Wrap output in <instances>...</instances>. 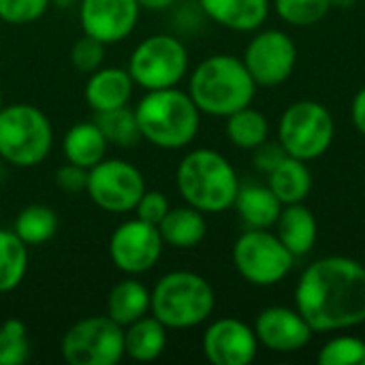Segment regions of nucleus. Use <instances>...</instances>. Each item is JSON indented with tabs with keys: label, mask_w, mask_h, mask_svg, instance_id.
Returning <instances> with one entry per match:
<instances>
[{
	"label": "nucleus",
	"mask_w": 365,
	"mask_h": 365,
	"mask_svg": "<svg viewBox=\"0 0 365 365\" xmlns=\"http://www.w3.org/2000/svg\"><path fill=\"white\" fill-rule=\"evenodd\" d=\"M233 207L248 229H272L282 212V203L267 184H240Z\"/></svg>",
	"instance_id": "obj_21"
},
{
	"label": "nucleus",
	"mask_w": 365,
	"mask_h": 365,
	"mask_svg": "<svg viewBox=\"0 0 365 365\" xmlns=\"http://www.w3.org/2000/svg\"><path fill=\"white\" fill-rule=\"evenodd\" d=\"M280 242L291 250L295 259L310 255L319 240V222L314 212L304 203L282 205V212L274 225Z\"/></svg>",
	"instance_id": "obj_19"
},
{
	"label": "nucleus",
	"mask_w": 365,
	"mask_h": 365,
	"mask_svg": "<svg viewBox=\"0 0 365 365\" xmlns=\"http://www.w3.org/2000/svg\"><path fill=\"white\" fill-rule=\"evenodd\" d=\"M105 47H107V45H103L101 41H96V38H92V36L83 34L81 38L75 41V45H73V49H71V62H73V66H75L79 73H83V75L94 73L96 68L103 66Z\"/></svg>",
	"instance_id": "obj_34"
},
{
	"label": "nucleus",
	"mask_w": 365,
	"mask_h": 365,
	"mask_svg": "<svg viewBox=\"0 0 365 365\" xmlns=\"http://www.w3.org/2000/svg\"><path fill=\"white\" fill-rule=\"evenodd\" d=\"M188 49L178 36L152 34L133 49L126 68L135 86L148 92L175 88L188 75Z\"/></svg>",
	"instance_id": "obj_9"
},
{
	"label": "nucleus",
	"mask_w": 365,
	"mask_h": 365,
	"mask_svg": "<svg viewBox=\"0 0 365 365\" xmlns=\"http://www.w3.org/2000/svg\"><path fill=\"white\" fill-rule=\"evenodd\" d=\"M225 120H227L225 124L227 139L240 150L252 152L269 139V120L265 118L263 111L255 109L252 105L231 113Z\"/></svg>",
	"instance_id": "obj_26"
},
{
	"label": "nucleus",
	"mask_w": 365,
	"mask_h": 365,
	"mask_svg": "<svg viewBox=\"0 0 365 365\" xmlns=\"http://www.w3.org/2000/svg\"><path fill=\"white\" fill-rule=\"evenodd\" d=\"M158 233L165 246H171L178 250H190V248H197L205 240L207 220L203 212L186 203L180 207H171L167 212V216L158 222Z\"/></svg>",
	"instance_id": "obj_20"
},
{
	"label": "nucleus",
	"mask_w": 365,
	"mask_h": 365,
	"mask_svg": "<svg viewBox=\"0 0 365 365\" xmlns=\"http://www.w3.org/2000/svg\"><path fill=\"white\" fill-rule=\"evenodd\" d=\"M334 139L336 120L319 101H295L278 120V143L287 156L312 163L331 148Z\"/></svg>",
	"instance_id": "obj_7"
},
{
	"label": "nucleus",
	"mask_w": 365,
	"mask_h": 365,
	"mask_svg": "<svg viewBox=\"0 0 365 365\" xmlns=\"http://www.w3.org/2000/svg\"><path fill=\"white\" fill-rule=\"evenodd\" d=\"M150 293V312L167 329L199 327L212 317L216 308V293L210 280L188 269H175L165 274Z\"/></svg>",
	"instance_id": "obj_5"
},
{
	"label": "nucleus",
	"mask_w": 365,
	"mask_h": 365,
	"mask_svg": "<svg viewBox=\"0 0 365 365\" xmlns=\"http://www.w3.org/2000/svg\"><path fill=\"white\" fill-rule=\"evenodd\" d=\"M235 272L252 287L280 284L295 267V257L269 229H246L233 244Z\"/></svg>",
	"instance_id": "obj_8"
},
{
	"label": "nucleus",
	"mask_w": 365,
	"mask_h": 365,
	"mask_svg": "<svg viewBox=\"0 0 365 365\" xmlns=\"http://www.w3.org/2000/svg\"><path fill=\"white\" fill-rule=\"evenodd\" d=\"M272 9L284 24L295 28H310L327 17V13L331 11V2L329 0H274Z\"/></svg>",
	"instance_id": "obj_30"
},
{
	"label": "nucleus",
	"mask_w": 365,
	"mask_h": 365,
	"mask_svg": "<svg viewBox=\"0 0 365 365\" xmlns=\"http://www.w3.org/2000/svg\"><path fill=\"white\" fill-rule=\"evenodd\" d=\"M56 184L64 192L79 195L88 186V169H83L79 165H73V163H66L56 171Z\"/></svg>",
	"instance_id": "obj_36"
},
{
	"label": "nucleus",
	"mask_w": 365,
	"mask_h": 365,
	"mask_svg": "<svg viewBox=\"0 0 365 365\" xmlns=\"http://www.w3.org/2000/svg\"><path fill=\"white\" fill-rule=\"evenodd\" d=\"M0 175H2V171H0Z\"/></svg>",
	"instance_id": "obj_42"
},
{
	"label": "nucleus",
	"mask_w": 365,
	"mask_h": 365,
	"mask_svg": "<svg viewBox=\"0 0 365 365\" xmlns=\"http://www.w3.org/2000/svg\"><path fill=\"white\" fill-rule=\"evenodd\" d=\"M295 308L314 334H336L365 323V265L331 255L312 261L295 284Z\"/></svg>",
	"instance_id": "obj_1"
},
{
	"label": "nucleus",
	"mask_w": 365,
	"mask_h": 365,
	"mask_svg": "<svg viewBox=\"0 0 365 365\" xmlns=\"http://www.w3.org/2000/svg\"><path fill=\"white\" fill-rule=\"evenodd\" d=\"M201 11L218 26L233 32H255L269 17V0H199Z\"/></svg>",
	"instance_id": "obj_18"
},
{
	"label": "nucleus",
	"mask_w": 365,
	"mask_h": 365,
	"mask_svg": "<svg viewBox=\"0 0 365 365\" xmlns=\"http://www.w3.org/2000/svg\"><path fill=\"white\" fill-rule=\"evenodd\" d=\"M167 327L154 317L145 314L124 327V355L133 361H156L167 349Z\"/></svg>",
	"instance_id": "obj_22"
},
{
	"label": "nucleus",
	"mask_w": 365,
	"mask_h": 365,
	"mask_svg": "<svg viewBox=\"0 0 365 365\" xmlns=\"http://www.w3.org/2000/svg\"><path fill=\"white\" fill-rule=\"evenodd\" d=\"M62 359L71 365H115L124 355V327L109 317H88L66 329L60 342Z\"/></svg>",
	"instance_id": "obj_10"
},
{
	"label": "nucleus",
	"mask_w": 365,
	"mask_h": 365,
	"mask_svg": "<svg viewBox=\"0 0 365 365\" xmlns=\"http://www.w3.org/2000/svg\"><path fill=\"white\" fill-rule=\"evenodd\" d=\"M133 90H135V81L128 68L101 66L94 73H90L83 96L94 113H103V111L126 107L133 96Z\"/></svg>",
	"instance_id": "obj_17"
},
{
	"label": "nucleus",
	"mask_w": 365,
	"mask_h": 365,
	"mask_svg": "<svg viewBox=\"0 0 365 365\" xmlns=\"http://www.w3.org/2000/svg\"><path fill=\"white\" fill-rule=\"evenodd\" d=\"M94 122L103 130L107 143H113L118 148H133L143 139L141 130H139V124H137L135 109H130L128 105L120 107V109L96 113Z\"/></svg>",
	"instance_id": "obj_29"
},
{
	"label": "nucleus",
	"mask_w": 365,
	"mask_h": 365,
	"mask_svg": "<svg viewBox=\"0 0 365 365\" xmlns=\"http://www.w3.org/2000/svg\"><path fill=\"white\" fill-rule=\"evenodd\" d=\"M351 120H353V126L357 128V133L365 137V86L353 96V103H351Z\"/></svg>",
	"instance_id": "obj_38"
},
{
	"label": "nucleus",
	"mask_w": 365,
	"mask_h": 365,
	"mask_svg": "<svg viewBox=\"0 0 365 365\" xmlns=\"http://www.w3.org/2000/svg\"><path fill=\"white\" fill-rule=\"evenodd\" d=\"M28 272V246L13 229H0V293L15 291Z\"/></svg>",
	"instance_id": "obj_27"
},
{
	"label": "nucleus",
	"mask_w": 365,
	"mask_h": 365,
	"mask_svg": "<svg viewBox=\"0 0 365 365\" xmlns=\"http://www.w3.org/2000/svg\"><path fill=\"white\" fill-rule=\"evenodd\" d=\"M141 9H148V11H165L169 6H173L178 0H137Z\"/></svg>",
	"instance_id": "obj_39"
},
{
	"label": "nucleus",
	"mask_w": 365,
	"mask_h": 365,
	"mask_svg": "<svg viewBox=\"0 0 365 365\" xmlns=\"http://www.w3.org/2000/svg\"><path fill=\"white\" fill-rule=\"evenodd\" d=\"M141 6L137 0H81L79 24L83 34L113 45L133 34Z\"/></svg>",
	"instance_id": "obj_16"
},
{
	"label": "nucleus",
	"mask_w": 365,
	"mask_h": 365,
	"mask_svg": "<svg viewBox=\"0 0 365 365\" xmlns=\"http://www.w3.org/2000/svg\"><path fill=\"white\" fill-rule=\"evenodd\" d=\"M86 192L96 207L109 214H126L135 212L145 192V180L135 165L120 158H103L88 169Z\"/></svg>",
	"instance_id": "obj_11"
},
{
	"label": "nucleus",
	"mask_w": 365,
	"mask_h": 365,
	"mask_svg": "<svg viewBox=\"0 0 365 365\" xmlns=\"http://www.w3.org/2000/svg\"><path fill=\"white\" fill-rule=\"evenodd\" d=\"M141 137L160 150H184L199 135L201 111L188 92L148 90L135 107Z\"/></svg>",
	"instance_id": "obj_4"
},
{
	"label": "nucleus",
	"mask_w": 365,
	"mask_h": 365,
	"mask_svg": "<svg viewBox=\"0 0 365 365\" xmlns=\"http://www.w3.org/2000/svg\"><path fill=\"white\" fill-rule=\"evenodd\" d=\"M107 145L109 143L94 120L73 124L62 139L66 163L79 165L83 169H92L94 165H98L107 154Z\"/></svg>",
	"instance_id": "obj_24"
},
{
	"label": "nucleus",
	"mask_w": 365,
	"mask_h": 365,
	"mask_svg": "<svg viewBox=\"0 0 365 365\" xmlns=\"http://www.w3.org/2000/svg\"><path fill=\"white\" fill-rule=\"evenodd\" d=\"M175 186L184 203L203 214H220L233 207L240 178L225 154L212 148H197L180 160Z\"/></svg>",
	"instance_id": "obj_3"
},
{
	"label": "nucleus",
	"mask_w": 365,
	"mask_h": 365,
	"mask_svg": "<svg viewBox=\"0 0 365 365\" xmlns=\"http://www.w3.org/2000/svg\"><path fill=\"white\" fill-rule=\"evenodd\" d=\"M259 340L255 327L235 317H222L203 331L201 349L212 365H250L257 359Z\"/></svg>",
	"instance_id": "obj_14"
},
{
	"label": "nucleus",
	"mask_w": 365,
	"mask_h": 365,
	"mask_svg": "<svg viewBox=\"0 0 365 365\" xmlns=\"http://www.w3.org/2000/svg\"><path fill=\"white\" fill-rule=\"evenodd\" d=\"M53 145L49 118L34 105L15 103L0 109V158L13 167L41 165Z\"/></svg>",
	"instance_id": "obj_6"
},
{
	"label": "nucleus",
	"mask_w": 365,
	"mask_h": 365,
	"mask_svg": "<svg viewBox=\"0 0 365 365\" xmlns=\"http://www.w3.org/2000/svg\"><path fill=\"white\" fill-rule=\"evenodd\" d=\"M51 0H0V19L11 26H26L41 19Z\"/></svg>",
	"instance_id": "obj_33"
},
{
	"label": "nucleus",
	"mask_w": 365,
	"mask_h": 365,
	"mask_svg": "<svg viewBox=\"0 0 365 365\" xmlns=\"http://www.w3.org/2000/svg\"><path fill=\"white\" fill-rule=\"evenodd\" d=\"M13 231L17 233V237L30 248V246H41L45 242H49L56 231H58V216L51 207L41 205V203H32L26 205L15 222H13Z\"/></svg>",
	"instance_id": "obj_28"
},
{
	"label": "nucleus",
	"mask_w": 365,
	"mask_h": 365,
	"mask_svg": "<svg viewBox=\"0 0 365 365\" xmlns=\"http://www.w3.org/2000/svg\"><path fill=\"white\" fill-rule=\"evenodd\" d=\"M297 45L280 28H259L244 49V64L257 86L276 88L289 81L297 66Z\"/></svg>",
	"instance_id": "obj_12"
},
{
	"label": "nucleus",
	"mask_w": 365,
	"mask_h": 365,
	"mask_svg": "<svg viewBox=\"0 0 365 365\" xmlns=\"http://www.w3.org/2000/svg\"><path fill=\"white\" fill-rule=\"evenodd\" d=\"M165 242L156 225L141 218L126 220L115 227L109 237V259L115 269L126 276H139L156 267Z\"/></svg>",
	"instance_id": "obj_13"
},
{
	"label": "nucleus",
	"mask_w": 365,
	"mask_h": 365,
	"mask_svg": "<svg viewBox=\"0 0 365 365\" xmlns=\"http://www.w3.org/2000/svg\"><path fill=\"white\" fill-rule=\"evenodd\" d=\"M150 306L152 293L148 291V287L135 278H126L111 289L107 297V317L113 319L120 327H126L137 319L150 314Z\"/></svg>",
	"instance_id": "obj_25"
},
{
	"label": "nucleus",
	"mask_w": 365,
	"mask_h": 365,
	"mask_svg": "<svg viewBox=\"0 0 365 365\" xmlns=\"http://www.w3.org/2000/svg\"><path fill=\"white\" fill-rule=\"evenodd\" d=\"M321 365H365V340L353 334L331 336L319 351Z\"/></svg>",
	"instance_id": "obj_31"
},
{
	"label": "nucleus",
	"mask_w": 365,
	"mask_h": 365,
	"mask_svg": "<svg viewBox=\"0 0 365 365\" xmlns=\"http://www.w3.org/2000/svg\"><path fill=\"white\" fill-rule=\"evenodd\" d=\"M255 152V156H252V165H255V169L259 171V173H269L287 154H284V150L280 148V143L278 141H265V143H261L257 150H252Z\"/></svg>",
	"instance_id": "obj_37"
},
{
	"label": "nucleus",
	"mask_w": 365,
	"mask_h": 365,
	"mask_svg": "<svg viewBox=\"0 0 365 365\" xmlns=\"http://www.w3.org/2000/svg\"><path fill=\"white\" fill-rule=\"evenodd\" d=\"M267 186L282 205L304 203L312 190V173L306 160L284 156L269 173Z\"/></svg>",
	"instance_id": "obj_23"
},
{
	"label": "nucleus",
	"mask_w": 365,
	"mask_h": 365,
	"mask_svg": "<svg viewBox=\"0 0 365 365\" xmlns=\"http://www.w3.org/2000/svg\"><path fill=\"white\" fill-rule=\"evenodd\" d=\"M169 210H171V203H169L167 195L160 192V190H148V188H145V192L141 195V199H139V203L135 207L137 218H141L143 222L156 225V227L167 216Z\"/></svg>",
	"instance_id": "obj_35"
},
{
	"label": "nucleus",
	"mask_w": 365,
	"mask_h": 365,
	"mask_svg": "<svg viewBox=\"0 0 365 365\" xmlns=\"http://www.w3.org/2000/svg\"><path fill=\"white\" fill-rule=\"evenodd\" d=\"M257 83L242 58L233 53H214L201 60L188 79V94L201 113L229 118L252 105Z\"/></svg>",
	"instance_id": "obj_2"
},
{
	"label": "nucleus",
	"mask_w": 365,
	"mask_h": 365,
	"mask_svg": "<svg viewBox=\"0 0 365 365\" xmlns=\"http://www.w3.org/2000/svg\"><path fill=\"white\" fill-rule=\"evenodd\" d=\"M4 107V98H2V88H0V109Z\"/></svg>",
	"instance_id": "obj_41"
},
{
	"label": "nucleus",
	"mask_w": 365,
	"mask_h": 365,
	"mask_svg": "<svg viewBox=\"0 0 365 365\" xmlns=\"http://www.w3.org/2000/svg\"><path fill=\"white\" fill-rule=\"evenodd\" d=\"M252 327L259 344L280 355L304 351L314 336V329L304 319V314L297 308H289V306L263 308Z\"/></svg>",
	"instance_id": "obj_15"
},
{
	"label": "nucleus",
	"mask_w": 365,
	"mask_h": 365,
	"mask_svg": "<svg viewBox=\"0 0 365 365\" xmlns=\"http://www.w3.org/2000/svg\"><path fill=\"white\" fill-rule=\"evenodd\" d=\"M329 2H331V9H340V11L351 9V6L357 4V0H329Z\"/></svg>",
	"instance_id": "obj_40"
},
{
	"label": "nucleus",
	"mask_w": 365,
	"mask_h": 365,
	"mask_svg": "<svg viewBox=\"0 0 365 365\" xmlns=\"http://www.w3.org/2000/svg\"><path fill=\"white\" fill-rule=\"evenodd\" d=\"M28 329L19 319H6L0 325V365H21L28 361Z\"/></svg>",
	"instance_id": "obj_32"
}]
</instances>
